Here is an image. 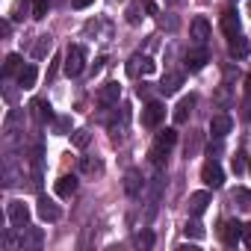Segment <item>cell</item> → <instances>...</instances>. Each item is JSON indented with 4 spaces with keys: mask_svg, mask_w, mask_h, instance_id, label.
I'll return each mask as SVG.
<instances>
[{
    "mask_svg": "<svg viewBox=\"0 0 251 251\" xmlns=\"http://www.w3.org/2000/svg\"><path fill=\"white\" fill-rule=\"evenodd\" d=\"M83 68H86V50L80 45H71L68 53H65V74L68 77H80Z\"/></svg>",
    "mask_w": 251,
    "mask_h": 251,
    "instance_id": "cell-1",
    "label": "cell"
},
{
    "mask_svg": "<svg viewBox=\"0 0 251 251\" xmlns=\"http://www.w3.org/2000/svg\"><path fill=\"white\" fill-rule=\"evenodd\" d=\"M6 213H9V222H12L15 230H24L30 225V207L24 201H9V210Z\"/></svg>",
    "mask_w": 251,
    "mask_h": 251,
    "instance_id": "cell-2",
    "label": "cell"
},
{
    "mask_svg": "<svg viewBox=\"0 0 251 251\" xmlns=\"http://www.w3.org/2000/svg\"><path fill=\"white\" fill-rule=\"evenodd\" d=\"M166 118V106L160 100H148L142 109V124L145 127H160V121Z\"/></svg>",
    "mask_w": 251,
    "mask_h": 251,
    "instance_id": "cell-3",
    "label": "cell"
},
{
    "mask_svg": "<svg viewBox=\"0 0 251 251\" xmlns=\"http://www.w3.org/2000/svg\"><path fill=\"white\" fill-rule=\"evenodd\" d=\"M201 180H204L207 186L219 189V186L225 183V172H222V166H219L216 160H207V163H204V169H201Z\"/></svg>",
    "mask_w": 251,
    "mask_h": 251,
    "instance_id": "cell-4",
    "label": "cell"
},
{
    "mask_svg": "<svg viewBox=\"0 0 251 251\" xmlns=\"http://www.w3.org/2000/svg\"><path fill=\"white\" fill-rule=\"evenodd\" d=\"M207 59H210V53H207V48L204 45H195L189 53H186V59H183V65H186V71H201L204 65H207Z\"/></svg>",
    "mask_w": 251,
    "mask_h": 251,
    "instance_id": "cell-5",
    "label": "cell"
},
{
    "mask_svg": "<svg viewBox=\"0 0 251 251\" xmlns=\"http://www.w3.org/2000/svg\"><path fill=\"white\" fill-rule=\"evenodd\" d=\"M230 127H233V118H230L227 112H219V115L210 118V133H213L216 139H225V136L230 133Z\"/></svg>",
    "mask_w": 251,
    "mask_h": 251,
    "instance_id": "cell-6",
    "label": "cell"
},
{
    "mask_svg": "<svg viewBox=\"0 0 251 251\" xmlns=\"http://www.w3.org/2000/svg\"><path fill=\"white\" fill-rule=\"evenodd\" d=\"M189 36H192L195 45H207V39H210V21H207L204 15L192 18V24H189Z\"/></svg>",
    "mask_w": 251,
    "mask_h": 251,
    "instance_id": "cell-7",
    "label": "cell"
},
{
    "mask_svg": "<svg viewBox=\"0 0 251 251\" xmlns=\"http://www.w3.org/2000/svg\"><path fill=\"white\" fill-rule=\"evenodd\" d=\"M154 68H157V62H154L151 56H139V53H136V56H130V62H127V74H130V77L151 74Z\"/></svg>",
    "mask_w": 251,
    "mask_h": 251,
    "instance_id": "cell-8",
    "label": "cell"
},
{
    "mask_svg": "<svg viewBox=\"0 0 251 251\" xmlns=\"http://www.w3.org/2000/svg\"><path fill=\"white\" fill-rule=\"evenodd\" d=\"M118 98H121V86H118V83H103V86L98 89V103H100L103 109H106V106H115Z\"/></svg>",
    "mask_w": 251,
    "mask_h": 251,
    "instance_id": "cell-9",
    "label": "cell"
},
{
    "mask_svg": "<svg viewBox=\"0 0 251 251\" xmlns=\"http://www.w3.org/2000/svg\"><path fill=\"white\" fill-rule=\"evenodd\" d=\"M219 236H222V242H225L227 248H233V245L242 239V225H239V222H222Z\"/></svg>",
    "mask_w": 251,
    "mask_h": 251,
    "instance_id": "cell-10",
    "label": "cell"
},
{
    "mask_svg": "<svg viewBox=\"0 0 251 251\" xmlns=\"http://www.w3.org/2000/svg\"><path fill=\"white\" fill-rule=\"evenodd\" d=\"M219 27H222V33H225L227 39L239 36V18H236V12H233V9H225L222 18H219Z\"/></svg>",
    "mask_w": 251,
    "mask_h": 251,
    "instance_id": "cell-11",
    "label": "cell"
},
{
    "mask_svg": "<svg viewBox=\"0 0 251 251\" xmlns=\"http://www.w3.org/2000/svg\"><path fill=\"white\" fill-rule=\"evenodd\" d=\"M36 210H39V219H42V222H59V216H62V210H59L50 198H45V195L39 198V207H36Z\"/></svg>",
    "mask_w": 251,
    "mask_h": 251,
    "instance_id": "cell-12",
    "label": "cell"
},
{
    "mask_svg": "<svg viewBox=\"0 0 251 251\" xmlns=\"http://www.w3.org/2000/svg\"><path fill=\"white\" fill-rule=\"evenodd\" d=\"M30 109H33V118H36L39 124L56 121V118H53V109H50V103H48V100H42V98H39V100H33V103H30Z\"/></svg>",
    "mask_w": 251,
    "mask_h": 251,
    "instance_id": "cell-13",
    "label": "cell"
},
{
    "mask_svg": "<svg viewBox=\"0 0 251 251\" xmlns=\"http://www.w3.org/2000/svg\"><path fill=\"white\" fill-rule=\"evenodd\" d=\"M192 106H195V95H186V98H180V100H177V106H175V112H172L175 124H183V121L189 118Z\"/></svg>",
    "mask_w": 251,
    "mask_h": 251,
    "instance_id": "cell-14",
    "label": "cell"
},
{
    "mask_svg": "<svg viewBox=\"0 0 251 251\" xmlns=\"http://www.w3.org/2000/svg\"><path fill=\"white\" fill-rule=\"evenodd\" d=\"M53 189H56L59 198H71V195L77 192V177H74V175H62V177L53 183Z\"/></svg>",
    "mask_w": 251,
    "mask_h": 251,
    "instance_id": "cell-15",
    "label": "cell"
},
{
    "mask_svg": "<svg viewBox=\"0 0 251 251\" xmlns=\"http://www.w3.org/2000/svg\"><path fill=\"white\" fill-rule=\"evenodd\" d=\"M124 192H127L130 198H136V195L142 192V175H139L136 169H130L127 175H124Z\"/></svg>",
    "mask_w": 251,
    "mask_h": 251,
    "instance_id": "cell-16",
    "label": "cell"
},
{
    "mask_svg": "<svg viewBox=\"0 0 251 251\" xmlns=\"http://www.w3.org/2000/svg\"><path fill=\"white\" fill-rule=\"evenodd\" d=\"M180 86H183V74L172 71V74H166V77L160 80V86H157V89H160L163 95H175V92H177Z\"/></svg>",
    "mask_w": 251,
    "mask_h": 251,
    "instance_id": "cell-17",
    "label": "cell"
},
{
    "mask_svg": "<svg viewBox=\"0 0 251 251\" xmlns=\"http://www.w3.org/2000/svg\"><path fill=\"white\" fill-rule=\"evenodd\" d=\"M207 207H210V192H192L189 195V213L192 216H201Z\"/></svg>",
    "mask_w": 251,
    "mask_h": 251,
    "instance_id": "cell-18",
    "label": "cell"
},
{
    "mask_svg": "<svg viewBox=\"0 0 251 251\" xmlns=\"http://www.w3.org/2000/svg\"><path fill=\"white\" fill-rule=\"evenodd\" d=\"M227 50H230V56H236V59H245L248 56V42L242 39V36H233V39H227Z\"/></svg>",
    "mask_w": 251,
    "mask_h": 251,
    "instance_id": "cell-19",
    "label": "cell"
},
{
    "mask_svg": "<svg viewBox=\"0 0 251 251\" xmlns=\"http://www.w3.org/2000/svg\"><path fill=\"white\" fill-rule=\"evenodd\" d=\"M36 77H39L36 65H24V68L18 71V86H21V89H33V86H36Z\"/></svg>",
    "mask_w": 251,
    "mask_h": 251,
    "instance_id": "cell-20",
    "label": "cell"
},
{
    "mask_svg": "<svg viewBox=\"0 0 251 251\" xmlns=\"http://www.w3.org/2000/svg\"><path fill=\"white\" fill-rule=\"evenodd\" d=\"M175 142H177V130L175 127H166V130H160L157 133V145H163V148H175Z\"/></svg>",
    "mask_w": 251,
    "mask_h": 251,
    "instance_id": "cell-21",
    "label": "cell"
},
{
    "mask_svg": "<svg viewBox=\"0 0 251 251\" xmlns=\"http://www.w3.org/2000/svg\"><path fill=\"white\" fill-rule=\"evenodd\" d=\"M148 157H151V163L160 169V166H166V160H169V148H163V145H157V142H154V148L148 151Z\"/></svg>",
    "mask_w": 251,
    "mask_h": 251,
    "instance_id": "cell-22",
    "label": "cell"
},
{
    "mask_svg": "<svg viewBox=\"0 0 251 251\" xmlns=\"http://www.w3.org/2000/svg\"><path fill=\"white\" fill-rule=\"evenodd\" d=\"M50 48H53L50 36H39V42H36V48H33V56H36V59H42V56H48V53H50Z\"/></svg>",
    "mask_w": 251,
    "mask_h": 251,
    "instance_id": "cell-23",
    "label": "cell"
},
{
    "mask_svg": "<svg viewBox=\"0 0 251 251\" xmlns=\"http://www.w3.org/2000/svg\"><path fill=\"white\" fill-rule=\"evenodd\" d=\"M21 68H24V65H21V56H18V53H9V56H6V62H3V74H6V77H12V74H18Z\"/></svg>",
    "mask_w": 251,
    "mask_h": 251,
    "instance_id": "cell-24",
    "label": "cell"
},
{
    "mask_svg": "<svg viewBox=\"0 0 251 251\" xmlns=\"http://www.w3.org/2000/svg\"><path fill=\"white\" fill-rule=\"evenodd\" d=\"M233 201H236L239 210L251 213V189H236V192H233Z\"/></svg>",
    "mask_w": 251,
    "mask_h": 251,
    "instance_id": "cell-25",
    "label": "cell"
},
{
    "mask_svg": "<svg viewBox=\"0 0 251 251\" xmlns=\"http://www.w3.org/2000/svg\"><path fill=\"white\" fill-rule=\"evenodd\" d=\"M48 9H50V0H33V18L36 21L48 18Z\"/></svg>",
    "mask_w": 251,
    "mask_h": 251,
    "instance_id": "cell-26",
    "label": "cell"
},
{
    "mask_svg": "<svg viewBox=\"0 0 251 251\" xmlns=\"http://www.w3.org/2000/svg\"><path fill=\"white\" fill-rule=\"evenodd\" d=\"M216 103H219V106H230V83H222V86H219Z\"/></svg>",
    "mask_w": 251,
    "mask_h": 251,
    "instance_id": "cell-27",
    "label": "cell"
},
{
    "mask_svg": "<svg viewBox=\"0 0 251 251\" xmlns=\"http://www.w3.org/2000/svg\"><path fill=\"white\" fill-rule=\"evenodd\" d=\"M183 233L186 236H192V239H204V227H201V222H186V227H183Z\"/></svg>",
    "mask_w": 251,
    "mask_h": 251,
    "instance_id": "cell-28",
    "label": "cell"
},
{
    "mask_svg": "<svg viewBox=\"0 0 251 251\" xmlns=\"http://www.w3.org/2000/svg\"><path fill=\"white\" fill-rule=\"evenodd\" d=\"M198 151H201V133H192L186 139V157H195Z\"/></svg>",
    "mask_w": 251,
    "mask_h": 251,
    "instance_id": "cell-29",
    "label": "cell"
},
{
    "mask_svg": "<svg viewBox=\"0 0 251 251\" xmlns=\"http://www.w3.org/2000/svg\"><path fill=\"white\" fill-rule=\"evenodd\" d=\"M80 169H83V172H95V175H98V172H103L100 160H80Z\"/></svg>",
    "mask_w": 251,
    "mask_h": 251,
    "instance_id": "cell-30",
    "label": "cell"
},
{
    "mask_svg": "<svg viewBox=\"0 0 251 251\" xmlns=\"http://www.w3.org/2000/svg\"><path fill=\"white\" fill-rule=\"evenodd\" d=\"M136 242H139L142 248H151V245H154V233H151V230H139V236H136Z\"/></svg>",
    "mask_w": 251,
    "mask_h": 251,
    "instance_id": "cell-31",
    "label": "cell"
},
{
    "mask_svg": "<svg viewBox=\"0 0 251 251\" xmlns=\"http://www.w3.org/2000/svg\"><path fill=\"white\" fill-rule=\"evenodd\" d=\"M74 145H77V148H86V145H89V133H86V130H77V133H74Z\"/></svg>",
    "mask_w": 251,
    "mask_h": 251,
    "instance_id": "cell-32",
    "label": "cell"
},
{
    "mask_svg": "<svg viewBox=\"0 0 251 251\" xmlns=\"http://www.w3.org/2000/svg\"><path fill=\"white\" fill-rule=\"evenodd\" d=\"M127 24H139V6H130L127 9Z\"/></svg>",
    "mask_w": 251,
    "mask_h": 251,
    "instance_id": "cell-33",
    "label": "cell"
},
{
    "mask_svg": "<svg viewBox=\"0 0 251 251\" xmlns=\"http://www.w3.org/2000/svg\"><path fill=\"white\" fill-rule=\"evenodd\" d=\"M242 242L251 248V225H242Z\"/></svg>",
    "mask_w": 251,
    "mask_h": 251,
    "instance_id": "cell-34",
    "label": "cell"
},
{
    "mask_svg": "<svg viewBox=\"0 0 251 251\" xmlns=\"http://www.w3.org/2000/svg\"><path fill=\"white\" fill-rule=\"evenodd\" d=\"M142 6H145L148 15H157V3H154V0H142Z\"/></svg>",
    "mask_w": 251,
    "mask_h": 251,
    "instance_id": "cell-35",
    "label": "cell"
},
{
    "mask_svg": "<svg viewBox=\"0 0 251 251\" xmlns=\"http://www.w3.org/2000/svg\"><path fill=\"white\" fill-rule=\"evenodd\" d=\"M71 3H74V9H89L95 0H71Z\"/></svg>",
    "mask_w": 251,
    "mask_h": 251,
    "instance_id": "cell-36",
    "label": "cell"
},
{
    "mask_svg": "<svg viewBox=\"0 0 251 251\" xmlns=\"http://www.w3.org/2000/svg\"><path fill=\"white\" fill-rule=\"evenodd\" d=\"M56 130H59V133L68 130V118H56Z\"/></svg>",
    "mask_w": 251,
    "mask_h": 251,
    "instance_id": "cell-37",
    "label": "cell"
},
{
    "mask_svg": "<svg viewBox=\"0 0 251 251\" xmlns=\"http://www.w3.org/2000/svg\"><path fill=\"white\" fill-rule=\"evenodd\" d=\"M245 92H248V95H251V71H248V74H245Z\"/></svg>",
    "mask_w": 251,
    "mask_h": 251,
    "instance_id": "cell-38",
    "label": "cell"
},
{
    "mask_svg": "<svg viewBox=\"0 0 251 251\" xmlns=\"http://www.w3.org/2000/svg\"><path fill=\"white\" fill-rule=\"evenodd\" d=\"M245 118H251V103H248V106H245Z\"/></svg>",
    "mask_w": 251,
    "mask_h": 251,
    "instance_id": "cell-39",
    "label": "cell"
},
{
    "mask_svg": "<svg viewBox=\"0 0 251 251\" xmlns=\"http://www.w3.org/2000/svg\"><path fill=\"white\" fill-rule=\"evenodd\" d=\"M248 15H251V0H248Z\"/></svg>",
    "mask_w": 251,
    "mask_h": 251,
    "instance_id": "cell-40",
    "label": "cell"
},
{
    "mask_svg": "<svg viewBox=\"0 0 251 251\" xmlns=\"http://www.w3.org/2000/svg\"><path fill=\"white\" fill-rule=\"evenodd\" d=\"M248 172H251V163H248Z\"/></svg>",
    "mask_w": 251,
    "mask_h": 251,
    "instance_id": "cell-41",
    "label": "cell"
}]
</instances>
